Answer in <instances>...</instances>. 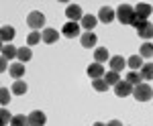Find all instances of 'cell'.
Returning <instances> with one entry per match:
<instances>
[{"instance_id":"6da1fadb","label":"cell","mask_w":153,"mask_h":126,"mask_svg":"<svg viewBox=\"0 0 153 126\" xmlns=\"http://www.w3.org/2000/svg\"><path fill=\"white\" fill-rule=\"evenodd\" d=\"M133 98L137 102H149L153 98V88L149 83H139V85L133 88Z\"/></svg>"},{"instance_id":"7a4b0ae2","label":"cell","mask_w":153,"mask_h":126,"mask_svg":"<svg viewBox=\"0 0 153 126\" xmlns=\"http://www.w3.org/2000/svg\"><path fill=\"white\" fill-rule=\"evenodd\" d=\"M133 16H135V8H133L131 4H120V6H118L117 18L120 21V24H131Z\"/></svg>"},{"instance_id":"3957f363","label":"cell","mask_w":153,"mask_h":126,"mask_svg":"<svg viewBox=\"0 0 153 126\" xmlns=\"http://www.w3.org/2000/svg\"><path fill=\"white\" fill-rule=\"evenodd\" d=\"M27 24L33 29V31H39V29H43L45 27V14L39 10H33L29 16H27Z\"/></svg>"},{"instance_id":"277c9868","label":"cell","mask_w":153,"mask_h":126,"mask_svg":"<svg viewBox=\"0 0 153 126\" xmlns=\"http://www.w3.org/2000/svg\"><path fill=\"white\" fill-rule=\"evenodd\" d=\"M114 94H117L118 98H125V96H133V85H131L127 80H120L114 85Z\"/></svg>"},{"instance_id":"5b68a950","label":"cell","mask_w":153,"mask_h":126,"mask_svg":"<svg viewBox=\"0 0 153 126\" xmlns=\"http://www.w3.org/2000/svg\"><path fill=\"white\" fill-rule=\"evenodd\" d=\"M65 16L70 18L71 23H78V21H82L84 12H82V8H80V4H70V6L65 8Z\"/></svg>"},{"instance_id":"8992f818","label":"cell","mask_w":153,"mask_h":126,"mask_svg":"<svg viewBox=\"0 0 153 126\" xmlns=\"http://www.w3.org/2000/svg\"><path fill=\"white\" fill-rule=\"evenodd\" d=\"M86 73H88L90 80H100V77H104V65L102 63H92V65H88Z\"/></svg>"},{"instance_id":"52a82bcc","label":"cell","mask_w":153,"mask_h":126,"mask_svg":"<svg viewBox=\"0 0 153 126\" xmlns=\"http://www.w3.org/2000/svg\"><path fill=\"white\" fill-rule=\"evenodd\" d=\"M45 122H47V116L41 110H35V112L29 114V124L31 126H45Z\"/></svg>"},{"instance_id":"ba28073f","label":"cell","mask_w":153,"mask_h":126,"mask_svg":"<svg viewBox=\"0 0 153 126\" xmlns=\"http://www.w3.org/2000/svg\"><path fill=\"white\" fill-rule=\"evenodd\" d=\"M61 35L63 37H68V39H74V37H78L80 35V24L78 23H65L63 24V29H61Z\"/></svg>"},{"instance_id":"9c48e42d","label":"cell","mask_w":153,"mask_h":126,"mask_svg":"<svg viewBox=\"0 0 153 126\" xmlns=\"http://www.w3.org/2000/svg\"><path fill=\"white\" fill-rule=\"evenodd\" d=\"M114 18H117V14H114V10H112L110 6H102L100 12H98V21H100V23H104V24L112 23Z\"/></svg>"},{"instance_id":"30bf717a","label":"cell","mask_w":153,"mask_h":126,"mask_svg":"<svg viewBox=\"0 0 153 126\" xmlns=\"http://www.w3.org/2000/svg\"><path fill=\"white\" fill-rule=\"evenodd\" d=\"M151 4H147V2H139L137 4V8H135V14H137V18L139 21H147L149 18V14H151Z\"/></svg>"},{"instance_id":"8fae6325","label":"cell","mask_w":153,"mask_h":126,"mask_svg":"<svg viewBox=\"0 0 153 126\" xmlns=\"http://www.w3.org/2000/svg\"><path fill=\"white\" fill-rule=\"evenodd\" d=\"M108 65H110V71H123L125 69V65H127V59L120 57V55H114V57H110V61H108Z\"/></svg>"},{"instance_id":"7c38bea8","label":"cell","mask_w":153,"mask_h":126,"mask_svg":"<svg viewBox=\"0 0 153 126\" xmlns=\"http://www.w3.org/2000/svg\"><path fill=\"white\" fill-rule=\"evenodd\" d=\"M41 37H43V43L53 45V43L59 39V33L55 31V29H43V31H41Z\"/></svg>"},{"instance_id":"4fadbf2b","label":"cell","mask_w":153,"mask_h":126,"mask_svg":"<svg viewBox=\"0 0 153 126\" xmlns=\"http://www.w3.org/2000/svg\"><path fill=\"white\" fill-rule=\"evenodd\" d=\"M80 41H82V47H86V49H90V47H96V35L92 33V31H86V33H82V37H80Z\"/></svg>"},{"instance_id":"5bb4252c","label":"cell","mask_w":153,"mask_h":126,"mask_svg":"<svg viewBox=\"0 0 153 126\" xmlns=\"http://www.w3.org/2000/svg\"><path fill=\"white\" fill-rule=\"evenodd\" d=\"M8 73H10L12 77H14V81L21 80L25 75V63H10V67H8Z\"/></svg>"},{"instance_id":"9a60e30c","label":"cell","mask_w":153,"mask_h":126,"mask_svg":"<svg viewBox=\"0 0 153 126\" xmlns=\"http://www.w3.org/2000/svg\"><path fill=\"white\" fill-rule=\"evenodd\" d=\"M0 37H2V41H4V45H10V41L14 39V29H12L10 24H4V27L0 29Z\"/></svg>"},{"instance_id":"2e32d148","label":"cell","mask_w":153,"mask_h":126,"mask_svg":"<svg viewBox=\"0 0 153 126\" xmlns=\"http://www.w3.org/2000/svg\"><path fill=\"white\" fill-rule=\"evenodd\" d=\"M137 35H139L141 39H145V41L153 39V23H149V21H147V23H145V24L141 27V29L137 31Z\"/></svg>"},{"instance_id":"e0dca14e","label":"cell","mask_w":153,"mask_h":126,"mask_svg":"<svg viewBox=\"0 0 153 126\" xmlns=\"http://www.w3.org/2000/svg\"><path fill=\"white\" fill-rule=\"evenodd\" d=\"M96 23H98V18H96V16H92V14H84L82 21H80L82 29H86V31H94Z\"/></svg>"},{"instance_id":"ac0fdd59","label":"cell","mask_w":153,"mask_h":126,"mask_svg":"<svg viewBox=\"0 0 153 126\" xmlns=\"http://www.w3.org/2000/svg\"><path fill=\"white\" fill-rule=\"evenodd\" d=\"M94 59H96V63H106V61H110L108 49H106V47H98L94 51Z\"/></svg>"},{"instance_id":"d6986e66","label":"cell","mask_w":153,"mask_h":126,"mask_svg":"<svg viewBox=\"0 0 153 126\" xmlns=\"http://www.w3.org/2000/svg\"><path fill=\"white\" fill-rule=\"evenodd\" d=\"M125 80H127V81L131 83V85L135 88V85H139V83H143V75H141V71H129Z\"/></svg>"},{"instance_id":"ffe728a7","label":"cell","mask_w":153,"mask_h":126,"mask_svg":"<svg viewBox=\"0 0 153 126\" xmlns=\"http://www.w3.org/2000/svg\"><path fill=\"white\" fill-rule=\"evenodd\" d=\"M127 65L131 67V71H137V69L143 67V57L141 55H133V57L127 59Z\"/></svg>"},{"instance_id":"44dd1931","label":"cell","mask_w":153,"mask_h":126,"mask_svg":"<svg viewBox=\"0 0 153 126\" xmlns=\"http://www.w3.org/2000/svg\"><path fill=\"white\" fill-rule=\"evenodd\" d=\"M33 57V51H31V47H21L19 49V63H27V61H31Z\"/></svg>"},{"instance_id":"7402d4cb","label":"cell","mask_w":153,"mask_h":126,"mask_svg":"<svg viewBox=\"0 0 153 126\" xmlns=\"http://www.w3.org/2000/svg\"><path fill=\"white\" fill-rule=\"evenodd\" d=\"M2 57H6L8 61L14 59V57H19V49L12 47V45H4V47H2Z\"/></svg>"},{"instance_id":"603a6c76","label":"cell","mask_w":153,"mask_h":126,"mask_svg":"<svg viewBox=\"0 0 153 126\" xmlns=\"http://www.w3.org/2000/svg\"><path fill=\"white\" fill-rule=\"evenodd\" d=\"M104 80H106L108 85H112V88H114L118 81H120V75H118L117 71H106V73H104Z\"/></svg>"},{"instance_id":"cb8c5ba5","label":"cell","mask_w":153,"mask_h":126,"mask_svg":"<svg viewBox=\"0 0 153 126\" xmlns=\"http://www.w3.org/2000/svg\"><path fill=\"white\" fill-rule=\"evenodd\" d=\"M12 94H16V96L27 94V83H25L23 80H16L14 83H12Z\"/></svg>"},{"instance_id":"d4e9b609","label":"cell","mask_w":153,"mask_h":126,"mask_svg":"<svg viewBox=\"0 0 153 126\" xmlns=\"http://www.w3.org/2000/svg\"><path fill=\"white\" fill-rule=\"evenodd\" d=\"M139 55H141L143 59H145V57H153V45L145 41V43L139 47Z\"/></svg>"},{"instance_id":"484cf974","label":"cell","mask_w":153,"mask_h":126,"mask_svg":"<svg viewBox=\"0 0 153 126\" xmlns=\"http://www.w3.org/2000/svg\"><path fill=\"white\" fill-rule=\"evenodd\" d=\"M39 41H43V37H41V33H39V31H33V33H29V37H27V45H29V47L39 45Z\"/></svg>"},{"instance_id":"4316f807","label":"cell","mask_w":153,"mask_h":126,"mask_svg":"<svg viewBox=\"0 0 153 126\" xmlns=\"http://www.w3.org/2000/svg\"><path fill=\"white\" fill-rule=\"evenodd\" d=\"M92 88H94L96 92H106L110 85L106 83V80L104 77H100V80H92Z\"/></svg>"},{"instance_id":"83f0119b","label":"cell","mask_w":153,"mask_h":126,"mask_svg":"<svg viewBox=\"0 0 153 126\" xmlns=\"http://www.w3.org/2000/svg\"><path fill=\"white\" fill-rule=\"evenodd\" d=\"M10 126H31L29 124V116H23V114H16L12 118Z\"/></svg>"},{"instance_id":"f1b7e54d","label":"cell","mask_w":153,"mask_h":126,"mask_svg":"<svg viewBox=\"0 0 153 126\" xmlns=\"http://www.w3.org/2000/svg\"><path fill=\"white\" fill-rule=\"evenodd\" d=\"M141 75H143V80H153V63H143Z\"/></svg>"},{"instance_id":"f546056e","label":"cell","mask_w":153,"mask_h":126,"mask_svg":"<svg viewBox=\"0 0 153 126\" xmlns=\"http://www.w3.org/2000/svg\"><path fill=\"white\" fill-rule=\"evenodd\" d=\"M0 118H2V126H6V124H10V122H12L14 116H12L6 108H2V110H0Z\"/></svg>"},{"instance_id":"4dcf8cb0","label":"cell","mask_w":153,"mask_h":126,"mask_svg":"<svg viewBox=\"0 0 153 126\" xmlns=\"http://www.w3.org/2000/svg\"><path fill=\"white\" fill-rule=\"evenodd\" d=\"M0 102H2L4 108H6V104L10 102V92H8L6 88H2V90H0Z\"/></svg>"},{"instance_id":"1f68e13d","label":"cell","mask_w":153,"mask_h":126,"mask_svg":"<svg viewBox=\"0 0 153 126\" xmlns=\"http://www.w3.org/2000/svg\"><path fill=\"white\" fill-rule=\"evenodd\" d=\"M0 63H2V65H0V71H4V69H6V63H8V59L2 57V61H0Z\"/></svg>"},{"instance_id":"d6a6232c","label":"cell","mask_w":153,"mask_h":126,"mask_svg":"<svg viewBox=\"0 0 153 126\" xmlns=\"http://www.w3.org/2000/svg\"><path fill=\"white\" fill-rule=\"evenodd\" d=\"M106 126H123V124H120V120H110Z\"/></svg>"},{"instance_id":"836d02e7","label":"cell","mask_w":153,"mask_h":126,"mask_svg":"<svg viewBox=\"0 0 153 126\" xmlns=\"http://www.w3.org/2000/svg\"><path fill=\"white\" fill-rule=\"evenodd\" d=\"M92 126H106V124H102V122H94Z\"/></svg>"}]
</instances>
